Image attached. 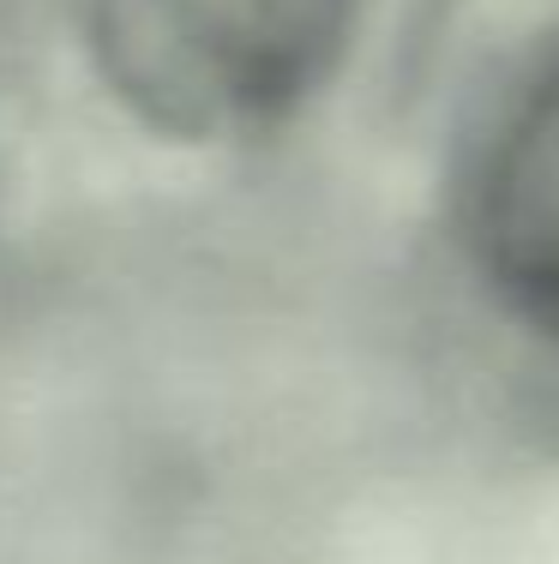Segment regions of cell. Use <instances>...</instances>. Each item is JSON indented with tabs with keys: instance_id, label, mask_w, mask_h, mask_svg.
<instances>
[{
	"instance_id": "cell-1",
	"label": "cell",
	"mask_w": 559,
	"mask_h": 564,
	"mask_svg": "<svg viewBox=\"0 0 559 564\" xmlns=\"http://www.w3.org/2000/svg\"><path fill=\"white\" fill-rule=\"evenodd\" d=\"M350 0H90V48L139 120L247 139L331 73Z\"/></svg>"
},
{
	"instance_id": "cell-2",
	"label": "cell",
	"mask_w": 559,
	"mask_h": 564,
	"mask_svg": "<svg viewBox=\"0 0 559 564\" xmlns=\"http://www.w3.org/2000/svg\"><path fill=\"white\" fill-rule=\"evenodd\" d=\"M463 235L499 301L559 348V43L487 115L463 174Z\"/></svg>"
}]
</instances>
